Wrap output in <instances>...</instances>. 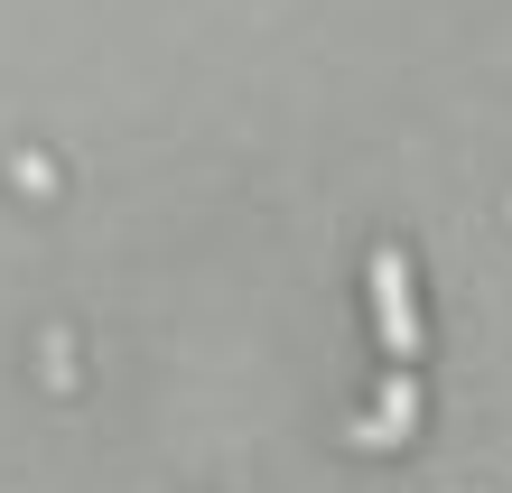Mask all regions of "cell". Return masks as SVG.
I'll use <instances>...</instances> for the list:
<instances>
[{"mask_svg":"<svg viewBox=\"0 0 512 493\" xmlns=\"http://www.w3.org/2000/svg\"><path fill=\"white\" fill-rule=\"evenodd\" d=\"M410 419H419V382L401 373V382H391V391H382V410H373L364 428H354V447H391V438H401V428H410Z\"/></svg>","mask_w":512,"mask_h":493,"instance_id":"2","label":"cell"},{"mask_svg":"<svg viewBox=\"0 0 512 493\" xmlns=\"http://www.w3.org/2000/svg\"><path fill=\"white\" fill-rule=\"evenodd\" d=\"M373 317H382L391 363H410L419 354V307H410V261L401 252H373Z\"/></svg>","mask_w":512,"mask_h":493,"instance_id":"1","label":"cell"}]
</instances>
